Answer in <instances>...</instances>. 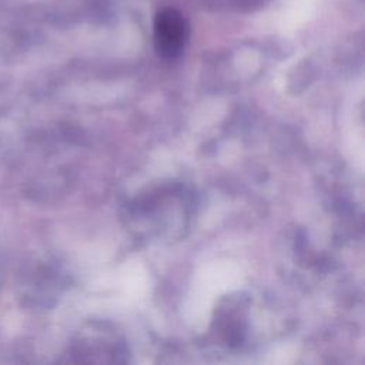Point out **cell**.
Wrapping results in <instances>:
<instances>
[{"label": "cell", "mask_w": 365, "mask_h": 365, "mask_svg": "<svg viewBox=\"0 0 365 365\" xmlns=\"http://www.w3.org/2000/svg\"><path fill=\"white\" fill-rule=\"evenodd\" d=\"M154 48L161 58H177L188 40V24L182 14L174 9H163L154 17Z\"/></svg>", "instance_id": "1"}]
</instances>
